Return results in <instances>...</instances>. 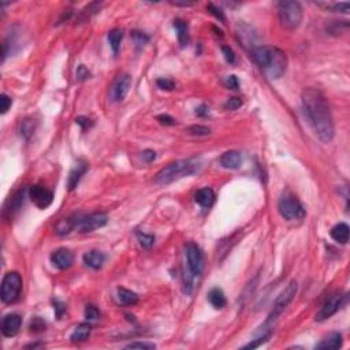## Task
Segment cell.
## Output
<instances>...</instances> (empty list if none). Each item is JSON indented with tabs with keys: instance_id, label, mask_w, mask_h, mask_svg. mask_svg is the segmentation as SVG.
<instances>
[{
	"instance_id": "cell-12",
	"label": "cell",
	"mask_w": 350,
	"mask_h": 350,
	"mask_svg": "<svg viewBox=\"0 0 350 350\" xmlns=\"http://www.w3.org/2000/svg\"><path fill=\"white\" fill-rule=\"evenodd\" d=\"M29 197L33 201V204L36 207H39L40 209H46L52 204L53 200V195L51 190H48L44 186L40 185H34L29 189Z\"/></svg>"
},
{
	"instance_id": "cell-10",
	"label": "cell",
	"mask_w": 350,
	"mask_h": 350,
	"mask_svg": "<svg viewBox=\"0 0 350 350\" xmlns=\"http://www.w3.org/2000/svg\"><path fill=\"white\" fill-rule=\"evenodd\" d=\"M107 222H108V216L104 212H93L86 216H78L75 230H78L79 233H92L100 227L105 226Z\"/></svg>"
},
{
	"instance_id": "cell-1",
	"label": "cell",
	"mask_w": 350,
	"mask_h": 350,
	"mask_svg": "<svg viewBox=\"0 0 350 350\" xmlns=\"http://www.w3.org/2000/svg\"><path fill=\"white\" fill-rule=\"evenodd\" d=\"M302 108L308 122L320 141L330 143L335 136V125L330 105L323 92L316 88H305L301 95Z\"/></svg>"
},
{
	"instance_id": "cell-39",
	"label": "cell",
	"mask_w": 350,
	"mask_h": 350,
	"mask_svg": "<svg viewBox=\"0 0 350 350\" xmlns=\"http://www.w3.org/2000/svg\"><path fill=\"white\" fill-rule=\"evenodd\" d=\"M125 349H145V350H150L155 349V345L153 344H147V342H133V344H129Z\"/></svg>"
},
{
	"instance_id": "cell-24",
	"label": "cell",
	"mask_w": 350,
	"mask_h": 350,
	"mask_svg": "<svg viewBox=\"0 0 350 350\" xmlns=\"http://www.w3.org/2000/svg\"><path fill=\"white\" fill-rule=\"evenodd\" d=\"M77 221L78 216H74V218H67V219H62L59 222L56 227H55V231L59 235H67L70 234L73 230H75L77 227Z\"/></svg>"
},
{
	"instance_id": "cell-33",
	"label": "cell",
	"mask_w": 350,
	"mask_h": 350,
	"mask_svg": "<svg viewBox=\"0 0 350 350\" xmlns=\"http://www.w3.org/2000/svg\"><path fill=\"white\" fill-rule=\"evenodd\" d=\"M131 37L134 39V43H136V46L138 47V48L144 47L148 41H150V37L145 36V34L141 32H131Z\"/></svg>"
},
{
	"instance_id": "cell-31",
	"label": "cell",
	"mask_w": 350,
	"mask_h": 350,
	"mask_svg": "<svg viewBox=\"0 0 350 350\" xmlns=\"http://www.w3.org/2000/svg\"><path fill=\"white\" fill-rule=\"evenodd\" d=\"M137 238H138V242L140 245L145 249H148L153 245L155 242V237L152 234H145V233H137Z\"/></svg>"
},
{
	"instance_id": "cell-15",
	"label": "cell",
	"mask_w": 350,
	"mask_h": 350,
	"mask_svg": "<svg viewBox=\"0 0 350 350\" xmlns=\"http://www.w3.org/2000/svg\"><path fill=\"white\" fill-rule=\"evenodd\" d=\"M221 166L227 170H237L241 167L242 156L238 150H227L221 156Z\"/></svg>"
},
{
	"instance_id": "cell-47",
	"label": "cell",
	"mask_w": 350,
	"mask_h": 350,
	"mask_svg": "<svg viewBox=\"0 0 350 350\" xmlns=\"http://www.w3.org/2000/svg\"><path fill=\"white\" fill-rule=\"evenodd\" d=\"M143 159H144V162H147V163L153 162V160L156 159V152H155V150H144V152H143Z\"/></svg>"
},
{
	"instance_id": "cell-19",
	"label": "cell",
	"mask_w": 350,
	"mask_h": 350,
	"mask_svg": "<svg viewBox=\"0 0 350 350\" xmlns=\"http://www.w3.org/2000/svg\"><path fill=\"white\" fill-rule=\"evenodd\" d=\"M195 199L201 207H212V204L215 202V192L211 188H202L196 193Z\"/></svg>"
},
{
	"instance_id": "cell-49",
	"label": "cell",
	"mask_w": 350,
	"mask_h": 350,
	"mask_svg": "<svg viewBox=\"0 0 350 350\" xmlns=\"http://www.w3.org/2000/svg\"><path fill=\"white\" fill-rule=\"evenodd\" d=\"M196 114L199 115V117H204V115H207L208 114V110L205 105H201V107H199L197 110H196Z\"/></svg>"
},
{
	"instance_id": "cell-22",
	"label": "cell",
	"mask_w": 350,
	"mask_h": 350,
	"mask_svg": "<svg viewBox=\"0 0 350 350\" xmlns=\"http://www.w3.org/2000/svg\"><path fill=\"white\" fill-rule=\"evenodd\" d=\"M342 335L339 332H332L316 346V349H339L342 346Z\"/></svg>"
},
{
	"instance_id": "cell-2",
	"label": "cell",
	"mask_w": 350,
	"mask_h": 350,
	"mask_svg": "<svg viewBox=\"0 0 350 350\" xmlns=\"http://www.w3.org/2000/svg\"><path fill=\"white\" fill-rule=\"evenodd\" d=\"M253 59L271 79H278L286 72V53L276 47H257L253 50Z\"/></svg>"
},
{
	"instance_id": "cell-43",
	"label": "cell",
	"mask_w": 350,
	"mask_h": 350,
	"mask_svg": "<svg viewBox=\"0 0 350 350\" xmlns=\"http://www.w3.org/2000/svg\"><path fill=\"white\" fill-rule=\"evenodd\" d=\"M75 75H77L78 81H85L86 78H89V75H91V73L88 72V69H86V67H85L84 65H81V66H78Z\"/></svg>"
},
{
	"instance_id": "cell-40",
	"label": "cell",
	"mask_w": 350,
	"mask_h": 350,
	"mask_svg": "<svg viewBox=\"0 0 350 350\" xmlns=\"http://www.w3.org/2000/svg\"><path fill=\"white\" fill-rule=\"evenodd\" d=\"M30 330L34 332H40V331L46 330V323L40 318H34L30 323Z\"/></svg>"
},
{
	"instance_id": "cell-9",
	"label": "cell",
	"mask_w": 350,
	"mask_h": 350,
	"mask_svg": "<svg viewBox=\"0 0 350 350\" xmlns=\"http://www.w3.org/2000/svg\"><path fill=\"white\" fill-rule=\"evenodd\" d=\"M348 293L345 294H334L331 296L330 299L325 300V302L322 305L320 311L316 313V322H323V320H327L330 319L332 315H335L339 309H342L345 305L348 304Z\"/></svg>"
},
{
	"instance_id": "cell-42",
	"label": "cell",
	"mask_w": 350,
	"mask_h": 350,
	"mask_svg": "<svg viewBox=\"0 0 350 350\" xmlns=\"http://www.w3.org/2000/svg\"><path fill=\"white\" fill-rule=\"evenodd\" d=\"M0 103H1V114H6L7 111L10 110V107H11V104H13V100H11V98H8L7 95H1L0 96Z\"/></svg>"
},
{
	"instance_id": "cell-16",
	"label": "cell",
	"mask_w": 350,
	"mask_h": 350,
	"mask_svg": "<svg viewBox=\"0 0 350 350\" xmlns=\"http://www.w3.org/2000/svg\"><path fill=\"white\" fill-rule=\"evenodd\" d=\"M88 170V163L85 162H78L74 169L70 171V175H69V181H67V186H69V190H74L77 188L78 183L81 181L82 175L86 173Z\"/></svg>"
},
{
	"instance_id": "cell-50",
	"label": "cell",
	"mask_w": 350,
	"mask_h": 350,
	"mask_svg": "<svg viewBox=\"0 0 350 350\" xmlns=\"http://www.w3.org/2000/svg\"><path fill=\"white\" fill-rule=\"evenodd\" d=\"M170 4H173V6L189 7V6H193V4H195V3H188V1H182V3H179V1H170Z\"/></svg>"
},
{
	"instance_id": "cell-13",
	"label": "cell",
	"mask_w": 350,
	"mask_h": 350,
	"mask_svg": "<svg viewBox=\"0 0 350 350\" xmlns=\"http://www.w3.org/2000/svg\"><path fill=\"white\" fill-rule=\"evenodd\" d=\"M22 325V319L17 313H8L1 320V332L4 337H15Z\"/></svg>"
},
{
	"instance_id": "cell-6",
	"label": "cell",
	"mask_w": 350,
	"mask_h": 350,
	"mask_svg": "<svg viewBox=\"0 0 350 350\" xmlns=\"http://www.w3.org/2000/svg\"><path fill=\"white\" fill-rule=\"evenodd\" d=\"M278 211L287 221H300L305 218V208L294 195L283 193L279 199Z\"/></svg>"
},
{
	"instance_id": "cell-17",
	"label": "cell",
	"mask_w": 350,
	"mask_h": 350,
	"mask_svg": "<svg viewBox=\"0 0 350 350\" xmlns=\"http://www.w3.org/2000/svg\"><path fill=\"white\" fill-rule=\"evenodd\" d=\"M104 261H105V256L98 250H91L84 254L85 266L91 267L93 270H100L103 267Z\"/></svg>"
},
{
	"instance_id": "cell-3",
	"label": "cell",
	"mask_w": 350,
	"mask_h": 350,
	"mask_svg": "<svg viewBox=\"0 0 350 350\" xmlns=\"http://www.w3.org/2000/svg\"><path fill=\"white\" fill-rule=\"evenodd\" d=\"M200 162L197 159H186L170 163L156 174L155 182L159 185H169L185 176L196 174L200 170Z\"/></svg>"
},
{
	"instance_id": "cell-18",
	"label": "cell",
	"mask_w": 350,
	"mask_h": 350,
	"mask_svg": "<svg viewBox=\"0 0 350 350\" xmlns=\"http://www.w3.org/2000/svg\"><path fill=\"white\" fill-rule=\"evenodd\" d=\"M331 237L338 244H348L349 241V226L346 223H338L331 228Z\"/></svg>"
},
{
	"instance_id": "cell-29",
	"label": "cell",
	"mask_w": 350,
	"mask_h": 350,
	"mask_svg": "<svg viewBox=\"0 0 350 350\" xmlns=\"http://www.w3.org/2000/svg\"><path fill=\"white\" fill-rule=\"evenodd\" d=\"M100 7H101V3H98V1H93V3H91V4H88V6L85 7L84 10L81 11V14H79V21H86L89 20V17H91L92 14H96L98 11H100Z\"/></svg>"
},
{
	"instance_id": "cell-7",
	"label": "cell",
	"mask_w": 350,
	"mask_h": 350,
	"mask_svg": "<svg viewBox=\"0 0 350 350\" xmlns=\"http://www.w3.org/2000/svg\"><path fill=\"white\" fill-rule=\"evenodd\" d=\"M296 294H297V282H296V280H292L289 285L286 286L285 290L279 294L278 299L275 300L273 309L270 312L268 319H267L266 325H273L274 322H276L279 316L285 312L286 308L292 302L293 299L296 297Z\"/></svg>"
},
{
	"instance_id": "cell-34",
	"label": "cell",
	"mask_w": 350,
	"mask_h": 350,
	"mask_svg": "<svg viewBox=\"0 0 350 350\" xmlns=\"http://www.w3.org/2000/svg\"><path fill=\"white\" fill-rule=\"evenodd\" d=\"M156 85L163 91H173L175 88V82L173 79H169V78H159L156 81Z\"/></svg>"
},
{
	"instance_id": "cell-38",
	"label": "cell",
	"mask_w": 350,
	"mask_h": 350,
	"mask_svg": "<svg viewBox=\"0 0 350 350\" xmlns=\"http://www.w3.org/2000/svg\"><path fill=\"white\" fill-rule=\"evenodd\" d=\"M207 10L209 11V13L212 14V15H215V18H216V20L222 21V22H225V21H226L223 11H222L221 8H218V7L215 6V4H212V3H209V4H208Z\"/></svg>"
},
{
	"instance_id": "cell-26",
	"label": "cell",
	"mask_w": 350,
	"mask_h": 350,
	"mask_svg": "<svg viewBox=\"0 0 350 350\" xmlns=\"http://www.w3.org/2000/svg\"><path fill=\"white\" fill-rule=\"evenodd\" d=\"M173 25H174L175 30L178 32V41H179L181 47L188 46V43H189L188 22H185V21H182V20H175Z\"/></svg>"
},
{
	"instance_id": "cell-11",
	"label": "cell",
	"mask_w": 350,
	"mask_h": 350,
	"mask_svg": "<svg viewBox=\"0 0 350 350\" xmlns=\"http://www.w3.org/2000/svg\"><path fill=\"white\" fill-rule=\"evenodd\" d=\"M130 86H131V75L130 74H121L119 77L114 81V84L111 86L110 98L114 103H119L122 101L127 93L130 91Z\"/></svg>"
},
{
	"instance_id": "cell-27",
	"label": "cell",
	"mask_w": 350,
	"mask_h": 350,
	"mask_svg": "<svg viewBox=\"0 0 350 350\" xmlns=\"http://www.w3.org/2000/svg\"><path fill=\"white\" fill-rule=\"evenodd\" d=\"M91 332H92L91 325H88V323H81V325H78L77 327H75V330L73 331L70 339H72L73 342H84V341H86V339L89 338Z\"/></svg>"
},
{
	"instance_id": "cell-4",
	"label": "cell",
	"mask_w": 350,
	"mask_h": 350,
	"mask_svg": "<svg viewBox=\"0 0 350 350\" xmlns=\"http://www.w3.org/2000/svg\"><path fill=\"white\" fill-rule=\"evenodd\" d=\"M278 15L280 25L283 26L286 30H296L302 22L304 13L299 1L283 0L278 3Z\"/></svg>"
},
{
	"instance_id": "cell-28",
	"label": "cell",
	"mask_w": 350,
	"mask_h": 350,
	"mask_svg": "<svg viewBox=\"0 0 350 350\" xmlns=\"http://www.w3.org/2000/svg\"><path fill=\"white\" fill-rule=\"evenodd\" d=\"M107 39H108V43H110V47L111 50H112V52L117 55L118 51H119V48H121L122 39H124V32H122L121 29H118V27L117 29H112V30L108 32Z\"/></svg>"
},
{
	"instance_id": "cell-41",
	"label": "cell",
	"mask_w": 350,
	"mask_h": 350,
	"mask_svg": "<svg viewBox=\"0 0 350 350\" xmlns=\"http://www.w3.org/2000/svg\"><path fill=\"white\" fill-rule=\"evenodd\" d=\"M222 52H223L225 59H226L228 63H231V65H234V63H235V53H234V51L231 50V48H230V47L223 46L222 47Z\"/></svg>"
},
{
	"instance_id": "cell-30",
	"label": "cell",
	"mask_w": 350,
	"mask_h": 350,
	"mask_svg": "<svg viewBox=\"0 0 350 350\" xmlns=\"http://www.w3.org/2000/svg\"><path fill=\"white\" fill-rule=\"evenodd\" d=\"M186 131L192 136H208L211 133V129L202 125H193V126H189Z\"/></svg>"
},
{
	"instance_id": "cell-23",
	"label": "cell",
	"mask_w": 350,
	"mask_h": 350,
	"mask_svg": "<svg viewBox=\"0 0 350 350\" xmlns=\"http://www.w3.org/2000/svg\"><path fill=\"white\" fill-rule=\"evenodd\" d=\"M316 6L322 7L325 11H331V13H349L350 4L348 1L344 3H338V1H319L316 3Z\"/></svg>"
},
{
	"instance_id": "cell-14",
	"label": "cell",
	"mask_w": 350,
	"mask_h": 350,
	"mask_svg": "<svg viewBox=\"0 0 350 350\" xmlns=\"http://www.w3.org/2000/svg\"><path fill=\"white\" fill-rule=\"evenodd\" d=\"M51 261L53 266L59 268V270H69L74 263V256L73 253L66 249V248H60L58 250L51 254Z\"/></svg>"
},
{
	"instance_id": "cell-21",
	"label": "cell",
	"mask_w": 350,
	"mask_h": 350,
	"mask_svg": "<svg viewBox=\"0 0 350 350\" xmlns=\"http://www.w3.org/2000/svg\"><path fill=\"white\" fill-rule=\"evenodd\" d=\"M208 301H209L211 305H212L214 308H216V309H222V308H225L227 304L226 296H225L223 290L219 289V287H214L212 290H209V293H208Z\"/></svg>"
},
{
	"instance_id": "cell-45",
	"label": "cell",
	"mask_w": 350,
	"mask_h": 350,
	"mask_svg": "<svg viewBox=\"0 0 350 350\" xmlns=\"http://www.w3.org/2000/svg\"><path fill=\"white\" fill-rule=\"evenodd\" d=\"M225 84H226L228 89H233V91H237V89H238V79H237L235 75H228Z\"/></svg>"
},
{
	"instance_id": "cell-37",
	"label": "cell",
	"mask_w": 350,
	"mask_h": 350,
	"mask_svg": "<svg viewBox=\"0 0 350 350\" xmlns=\"http://www.w3.org/2000/svg\"><path fill=\"white\" fill-rule=\"evenodd\" d=\"M33 130H34V125H33L32 119H25L21 126V133L25 137H29L33 133Z\"/></svg>"
},
{
	"instance_id": "cell-44",
	"label": "cell",
	"mask_w": 350,
	"mask_h": 350,
	"mask_svg": "<svg viewBox=\"0 0 350 350\" xmlns=\"http://www.w3.org/2000/svg\"><path fill=\"white\" fill-rule=\"evenodd\" d=\"M159 122L162 125H164V126H173V125H175V119L173 117H170V115H167V114H162V115H157V118H156Z\"/></svg>"
},
{
	"instance_id": "cell-5",
	"label": "cell",
	"mask_w": 350,
	"mask_h": 350,
	"mask_svg": "<svg viewBox=\"0 0 350 350\" xmlns=\"http://www.w3.org/2000/svg\"><path fill=\"white\" fill-rule=\"evenodd\" d=\"M22 292V276L20 274L11 271L4 275L1 280V301L4 304H14L21 297Z\"/></svg>"
},
{
	"instance_id": "cell-48",
	"label": "cell",
	"mask_w": 350,
	"mask_h": 350,
	"mask_svg": "<svg viewBox=\"0 0 350 350\" xmlns=\"http://www.w3.org/2000/svg\"><path fill=\"white\" fill-rule=\"evenodd\" d=\"M75 122H77L82 129H89L92 126V122H91V119H88V118H85V117H78L77 119H75Z\"/></svg>"
},
{
	"instance_id": "cell-46",
	"label": "cell",
	"mask_w": 350,
	"mask_h": 350,
	"mask_svg": "<svg viewBox=\"0 0 350 350\" xmlns=\"http://www.w3.org/2000/svg\"><path fill=\"white\" fill-rule=\"evenodd\" d=\"M53 309H55V312H56V316L58 318H60L63 313L66 312V306H65V304L63 302H60L59 300H55L53 301Z\"/></svg>"
},
{
	"instance_id": "cell-36",
	"label": "cell",
	"mask_w": 350,
	"mask_h": 350,
	"mask_svg": "<svg viewBox=\"0 0 350 350\" xmlns=\"http://www.w3.org/2000/svg\"><path fill=\"white\" fill-rule=\"evenodd\" d=\"M270 337H271V331H268V332H266V334H263V337H260L257 341H254V342H250V344L245 345V346H244V349H254V348H257V346H260L261 344L267 342Z\"/></svg>"
},
{
	"instance_id": "cell-35",
	"label": "cell",
	"mask_w": 350,
	"mask_h": 350,
	"mask_svg": "<svg viewBox=\"0 0 350 350\" xmlns=\"http://www.w3.org/2000/svg\"><path fill=\"white\" fill-rule=\"evenodd\" d=\"M240 107H242V100L240 98H230L225 103V108L230 111L238 110Z\"/></svg>"
},
{
	"instance_id": "cell-8",
	"label": "cell",
	"mask_w": 350,
	"mask_h": 350,
	"mask_svg": "<svg viewBox=\"0 0 350 350\" xmlns=\"http://www.w3.org/2000/svg\"><path fill=\"white\" fill-rule=\"evenodd\" d=\"M185 254H186V261H188V268L190 278H199L204 268V254L200 247L195 242H189L185 247Z\"/></svg>"
},
{
	"instance_id": "cell-20",
	"label": "cell",
	"mask_w": 350,
	"mask_h": 350,
	"mask_svg": "<svg viewBox=\"0 0 350 350\" xmlns=\"http://www.w3.org/2000/svg\"><path fill=\"white\" fill-rule=\"evenodd\" d=\"M24 196H25V190H20V192H17L15 195L10 199V201H8V205H6V208H4V212L3 214L4 215H8L10 218L13 216L18 209H20L21 207H22V204H24Z\"/></svg>"
},
{
	"instance_id": "cell-25",
	"label": "cell",
	"mask_w": 350,
	"mask_h": 350,
	"mask_svg": "<svg viewBox=\"0 0 350 350\" xmlns=\"http://www.w3.org/2000/svg\"><path fill=\"white\" fill-rule=\"evenodd\" d=\"M118 300L125 306H131L138 302V296L134 292L127 290L125 287H118Z\"/></svg>"
},
{
	"instance_id": "cell-32",
	"label": "cell",
	"mask_w": 350,
	"mask_h": 350,
	"mask_svg": "<svg viewBox=\"0 0 350 350\" xmlns=\"http://www.w3.org/2000/svg\"><path fill=\"white\" fill-rule=\"evenodd\" d=\"M100 309H99L98 306H95V305H86V308H85V318H86V320H98L99 318H100Z\"/></svg>"
}]
</instances>
